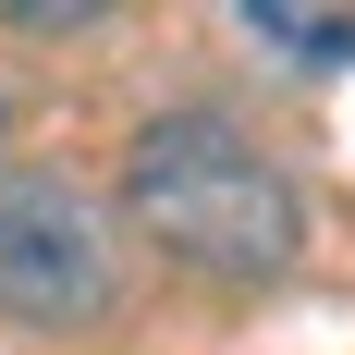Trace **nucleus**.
Wrapping results in <instances>:
<instances>
[{
  "instance_id": "1",
  "label": "nucleus",
  "mask_w": 355,
  "mask_h": 355,
  "mask_svg": "<svg viewBox=\"0 0 355 355\" xmlns=\"http://www.w3.org/2000/svg\"><path fill=\"white\" fill-rule=\"evenodd\" d=\"M123 196H135V233L184 270H209V282H270L294 270L306 245V209H294V184L270 172V147L233 135L220 110H159L123 159Z\"/></svg>"
},
{
  "instance_id": "2",
  "label": "nucleus",
  "mask_w": 355,
  "mask_h": 355,
  "mask_svg": "<svg viewBox=\"0 0 355 355\" xmlns=\"http://www.w3.org/2000/svg\"><path fill=\"white\" fill-rule=\"evenodd\" d=\"M110 294H123L110 220L86 209L62 172H0V319H25V331H86Z\"/></svg>"
},
{
  "instance_id": "3",
  "label": "nucleus",
  "mask_w": 355,
  "mask_h": 355,
  "mask_svg": "<svg viewBox=\"0 0 355 355\" xmlns=\"http://www.w3.org/2000/svg\"><path fill=\"white\" fill-rule=\"evenodd\" d=\"M245 37L282 62H355V12H245Z\"/></svg>"
}]
</instances>
